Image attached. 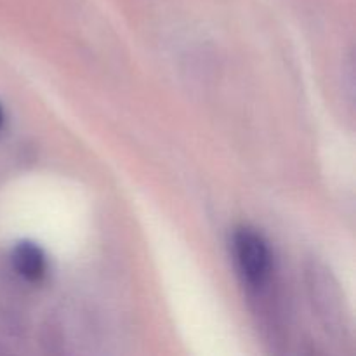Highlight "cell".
Instances as JSON below:
<instances>
[{
  "label": "cell",
  "mask_w": 356,
  "mask_h": 356,
  "mask_svg": "<svg viewBox=\"0 0 356 356\" xmlns=\"http://www.w3.org/2000/svg\"><path fill=\"white\" fill-rule=\"evenodd\" d=\"M14 270L31 284H38L47 275V257L44 250L31 242L17 243L13 252Z\"/></svg>",
  "instance_id": "3"
},
{
  "label": "cell",
  "mask_w": 356,
  "mask_h": 356,
  "mask_svg": "<svg viewBox=\"0 0 356 356\" xmlns=\"http://www.w3.org/2000/svg\"><path fill=\"white\" fill-rule=\"evenodd\" d=\"M233 254L240 273L250 287L261 289L270 280L273 268L270 247L256 229L247 226L236 229L233 235Z\"/></svg>",
  "instance_id": "1"
},
{
  "label": "cell",
  "mask_w": 356,
  "mask_h": 356,
  "mask_svg": "<svg viewBox=\"0 0 356 356\" xmlns=\"http://www.w3.org/2000/svg\"><path fill=\"white\" fill-rule=\"evenodd\" d=\"M308 285L309 296H312L313 309L318 318L322 320L323 327L332 334H343L346 329L344 323V305L337 284L334 282L330 271L318 263H312L308 268Z\"/></svg>",
  "instance_id": "2"
},
{
  "label": "cell",
  "mask_w": 356,
  "mask_h": 356,
  "mask_svg": "<svg viewBox=\"0 0 356 356\" xmlns=\"http://www.w3.org/2000/svg\"><path fill=\"white\" fill-rule=\"evenodd\" d=\"M2 122H3V111L2 108H0V125H2Z\"/></svg>",
  "instance_id": "4"
}]
</instances>
